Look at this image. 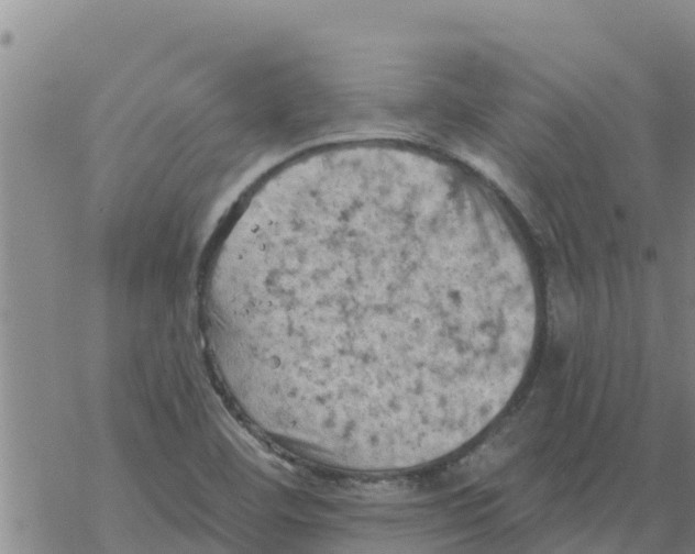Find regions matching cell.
<instances>
[{"instance_id": "6da1fadb", "label": "cell", "mask_w": 695, "mask_h": 554, "mask_svg": "<svg viewBox=\"0 0 695 554\" xmlns=\"http://www.w3.org/2000/svg\"><path fill=\"white\" fill-rule=\"evenodd\" d=\"M202 289L238 394L307 448L382 455L445 435L486 366V266L441 189L395 162L261 182Z\"/></svg>"}]
</instances>
